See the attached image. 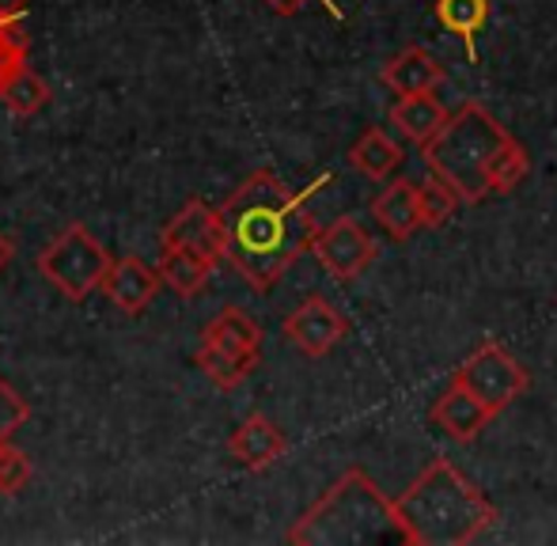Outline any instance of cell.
<instances>
[{"label":"cell","mask_w":557,"mask_h":546,"mask_svg":"<svg viewBox=\"0 0 557 546\" xmlns=\"http://www.w3.org/2000/svg\"><path fill=\"white\" fill-rule=\"evenodd\" d=\"M227 232V262L255 293H270L319 228L308 213V194H293L273 171H255L221 206Z\"/></svg>","instance_id":"6da1fadb"},{"label":"cell","mask_w":557,"mask_h":546,"mask_svg":"<svg viewBox=\"0 0 557 546\" xmlns=\"http://www.w3.org/2000/svg\"><path fill=\"white\" fill-rule=\"evenodd\" d=\"M395 509L410 546H467L497 524V505L447 459H433Z\"/></svg>","instance_id":"7a4b0ae2"},{"label":"cell","mask_w":557,"mask_h":546,"mask_svg":"<svg viewBox=\"0 0 557 546\" xmlns=\"http://www.w3.org/2000/svg\"><path fill=\"white\" fill-rule=\"evenodd\" d=\"M288 543L300 546H398L406 528L395 501L364 471H345L342 479L296 520ZM410 546V543H406Z\"/></svg>","instance_id":"3957f363"},{"label":"cell","mask_w":557,"mask_h":546,"mask_svg":"<svg viewBox=\"0 0 557 546\" xmlns=\"http://www.w3.org/2000/svg\"><path fill=\"white\" fill-rule=\"evenodd\" d=\"M512 137L482 103L467 99L459 111H451V119L444 122V129L429 145H421V160H425L429 175L444 178L459 201L478 206L490 198V163L497 156V148Z\"/></svg>","instance_id":"277c9868"},{"label":"cell","mask_w":557,"mask_h":546,"mask_svg":"<svg viewBox=\"0 0 557 546\" xmlns=\"http://www.w3.org/2000/svg\"><path fill=\"white\" fill-rule=\"evenodd\" d=\"M262 357V326L239 308H224L213 323L201 331L198 369L213 380L216 387L232 392L250 372L258 369Z\"/></svg>","instance_id":"5b68a950"},{"label":"cell","mask_w":557,"mask_h":546,"mask_svg":"<svg viewBox=\"0 0 557 546\" xmlns=\"http://www.w3.org/2000/svg\"><path fill=\"white\" fill-rule=\"evenodd\" d=\"M111 255L107 247L91 236L84 224H69L53 244H46V251L38 255V273L58 288L69 300H84L96 288H103L107 273H111Z\"/></svg>","instance_id":"8992f818"},{"label":"cell","mask_w":557,"mask_h":546,"mask_svg":"<svg viewBox=\"0 0 557 546\" xmlns=\"http://www.w3.org/2000/svg\"><path fill=\"white\" fill-rule=\"evenodd\" d=\"M451 384L467 387L482 407L500 413L528 392L531 376L523 372V364L516 361L505 346H497V342H482V346H478L474 353L455 369Z\"/></svg>","instance_id":"52a82bcc"},{"label":"cell","mask_w":557,"mask_h":546,"mask_svg":"<svg viewBox=\"0 0 557 546\" xmlns=\"http://www.w3.org/2000/svg\"><path fill=\"white\" fill-rule=\"evenodd\" d=\"M311 251H315V259L323 262V270L331 273V277L352 281L375 262V239L368 236L352 216H342V221L319 228Z\"/></svg>","instance_id":"ba28073f"},{"label":"cell","mask_w":557,"mask_h":546,"mask_svg":"<svg viewBox=\"0 0 557 546\" xmlns=\"http://www.w3.org/2000/svg\"><path fill=\"white\" fill-rule=\"evenodd\" d=\"M160 247H186V251H198L213 262L227 259V232L221 221V209L206 206V201H186L168 224H163Z\"/></svg>","instance_id":"9c48e42d"},{"label":"cell","mask_w":557,"mask_h":546,"mask_svg":"<svg viewBox=\"0 0 557 546\" xmlns=\"http://www.w3.org/2000/svg\"><path fill=\"white\" fill-rule=\"evenodd\" d=\"M345 334H349V319L326 296H308L285 319V338L308 357H326L334 346H342Z\"/></svg>","instance_id":"30bf717a"},{"label":"cell","mask_w":557,"mask_h":546,"mask_svg":"<svg viewBox=\"0 0 557 546\" xmlns=\"http://www.w3.org/2000/svg\"><path fill=\"white\" fill-rule=\"evenodd\" d=\"M288 448V436L281 433L277 421H270L265 413H250L247 421L235 425V433L227 436V451L235 463H243L247 471H265L270 463H277Z\"/></svg>","instance_id":"8fae6325"},{"label":"cell","mask_w":557,"mask_h":546,"mask_svg":"<svg viewBox=\"0 0 557 546\" xmlns=\"http://www.w3.org/2000/svg\"><path fill=\"white\" fill-rule=\"evenodd\" d=\"M493 418H497V413H493L490 407H482V402H478L474 395L459 384H447L433 402V425L455 444L478 440V433H482Z\"/></svg>","instance_id":"7c38bea8"},{"label":"cell","mask_w":557,"mask_h":546,"mask_svg":"<svg viewBox=\"0 0 557 546\" xmlns=\"http://www.w3.org/2000/svg\"><path fill=\"white\" fill-rule=\"evenodd\" d=\"M160 285H163L160 266H148L145 259H133L129 255V259H122L111 266V273H107V281H103V293L117 311L140 315V311L156 300Z\"/></svg>","instance_id":"4fadbf2b"},{"label":"cell","mask_w":557,"mask_h":546,"mask_svg":"<svg viewBox=\"0 0 557 546\" xmlns=\"http://www.w3.org/2000/svg\"><path fill=\"white\" fill-rule=\"evenodd\" d=\"M383 84H387L395 96H421V91H436L444 84V65L425 50V46H410V50L395 53V58L383 65Z\"/></svg>","instance_id":"5bb4252c"},{"label":"cell","mask_w":557,"mask_h":546,"mask_svg":"<svg viewBox=\"0 0 557 546\" xmlns=\"http://www.w3.org/2000/svg\"><path fill=\"white\" fill-rule=\"evenodd\" d=\"M447 119H451V114H447V107L433 96V91L398 96V103L391 107V126H395L406 140H413L418 148L429 145V140L441 134Z\"/></svg>","instance_id":"9a60e30c"},{"label":"cell","mask_w":557,"mask_h":546,"mask_svg":"<svg viewBox=\"0 0 557 546\" xmlns=\"http://www.w3.org/2000/svg\"><path fill=\"white\" fill-rule=\"evenodd\" d=\"M372 216L380 221V228L387 232L391 239H410L421 224V206H418V183H398L383 186V194L372 201Z\"/></svg>","instance_id":"2e32d148"},{"label":"cell","mask_w":557,"mask_h":546,"mask_svg":"<svg viewBox=\"0 0 557 546\" xmlns=\"http://www.w3.org/2000/svg\"><path fill=\"white\" fill-rule=\"evenodd\" d=\"M433 15L444 30H451L462 42L470 65H478V35L490 23V0H436Z\"/></svg>","instance_id":"e0dca14e"},{"label":"cell","mask_w":557,"mask_h":546,"mask_svg":"<svg viewBox=\"0 0 557 546\" xmlns=\"http://www.w3.org/2000/svg\"><path fill=\"white\" fill-rule=\"evenodd\" d=\"M349 163L360 171V175L383 183V178H391L398 167H403V145H398L387 129L372 126L357 137V145L349 148Z\"/></svg>","instance_id":"ac0fdd59"},{"label":"cell","mask_w":557,"mask_h":546,"mask_svg":"<svg viewBox=\"0 0 557 546\" xmlns=\"http://www.w3.org/2000/svg\"><path fill=\"white\" fill-rule=\"evenodd\" d=\"M213 270H216L213 259H206V255H198V251H186V247H163V255H160L163 285L178 296H198L201 288L209 285Z\"/></svg>","instance_id":"d6986e66"},{"label":"cell","mask_w":557,"mask_h":546,"mask_svg":"<svg viewBox=\"0 0 557 546\" xmlns=\"http://www.w3.org/2000/svg\"><path fill=\"white\" fill-rule=\"evenodd\" d=\"M0 99H4L8 111H12L15 119H30V114L42 111L46 99H50V84H46L42 76H38L30 65H23L20 73H15L12 80L4 84V91H0Z\"/></svg>","instance_id":"ffe728a7"},{"label":"cell","mask_w":557,"mask_h":546,"mask_svg":"<svg viewBox=\"0 0 557 546\" xmlns=\"http://www.w3.org/2000/svg\"><path fill=\"white\" fill-rule=\"evenodd\" d=\"M528 171H531L528 148H523L516 137H508L505 145L497 148L493 163H490V190L493 194H512L516 186H520L523 178H528Z\"/></svg>","instance_id":"44dd1931"},{"label":"cell","mask_w":557,"mask_h":546,"mask_svg":"<svg viewBox=\"0 0 557 546\" xmlns=\"http://www.w3.org/2000/svg\"><path fill=\"white\" fill-rule=\"evenodd\" d=\"M418 206H421V224L425 228H444L451 221L455 206H459V194L444 183V178L429 175V183H418Z\"/></svg>","instance_id":"7402d4cb"},{"label":"cell","mask_w":557,"mask_h":546,"mask_svg":"<svg viewBox=\"0 0 557 546\" xmlns=\"http://www.w3.org/2000/svg\"><path fill=\"white\" fill-rule=\"evenodd\" d=\"M30 418V407L4 376H0V444H12V436L27 425Z\"/></svg>","instance_id":"603a6c76"},{"label":"cell","mask_w":557,"mask_h":546,"mask_svg":"<svg viewBox=\"0 0 557 546\" xmlns=\"http://www.w3.org/2000/svg\"><path fill=\"white\" fill-rule=\"evenodd\" d=\"M23 65H27V38H23L20 23H8L0 27V91Z\"/></svg>","instance_id":"cb8c5ba5"},{"label":"cell","mask_w":557,"mask_h":546,"mask_svg":"<svg viewBox=\"0 0 557 546\" xmlns=\"http://www.w3.org/2000/svg\"><path fill=\"white\" fill-rule=\"evenodd\" d=\"M30 482V459L12 444H0V494H15Z\"/></svg>","instance_id":"d4e9b609"},{"label":"cell","mask_w":557,"mask_h":546,"mask_svg":"<svg viewBox=\"0 0 557 546\" xmlns=\"http://www.w3.org/2000/svg\"><path fill=\"white\" fill-rule=\"evenodd\" d=\"M265 4H270L277 15H296V12H304V8H308L311 0H265ZM319 4H326V8H331V15H337V20H342V8H334L331 0H319Z\"/></svg>","instance_id":"484cf974"},{"label":"cell","mask_w":557,"mask_h":546,"mask_svg":"<svg viewBox=\"0 0 557 546\" xmlns=\"http://www.w3.org/2000/svg\"><path fill=\"white\" fill-rule=\"evenodd\" d=\"M23 12H27V0H0V27H8V23H20Z\"/></svg>","instance_id":"4316f807"},{"label":"cell","mask_w":557,"mask_h":546,"mask_svg":"<svg viewBox=\"0 0 557 546\" xmlns=\"http://www.w3.org/2000/svg\"><path fill=\"white\" fill-rule=\"evenodd\" d=\"M12 255H15V247H12V239L4 236V232H0V270L8 266V262H12Z\"/></svg>","instance_id":"83f0119b"}]
</instances>
